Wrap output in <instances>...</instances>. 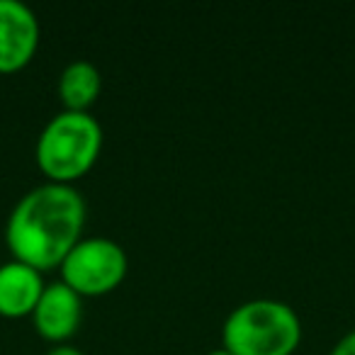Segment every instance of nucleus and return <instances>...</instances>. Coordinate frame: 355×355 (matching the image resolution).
<instances>
[{"instance_id":"1","label":"nucleus","mask_w":355,"mask_h":355,"mask_svg":"<svg viewBox=\"0 0 355 355\" xmlns=\"http://www.w3.org/2000/svg\"><path fill=\"white\" fill-rule=\"evenodd\" d=\"M83 195L73 185L46 180L17 200L6 224V243L15 261L49 270L83 239Z\"/></svg>"},{"instance_id":"2","label":"nucleus","mask_w":355,"mask_h":355,"mask_svg":"<svg viewBox=\"0 0 355 355\" xmlns=\"http://www.w3.org/2000/svg\"><path fill=\"white\" fill-rule=\"evenodd\" d=\"M302 321L287 302L256 297L234 306L222 326V343L234 355H292Z\"/></svg>"},{"instance_id":"3","label":"nucleus","mask_w":355,"mask_h":355,"mask_svg":"<svg viewBox=\"0 0 355 355\" xmlns=\"http://www.w3.org/2000/svg\"><path fill=\"white\" fill-rule=\"evenodd\" d=\"M103 148V127L90 112L61 110L37 139V163L51 183L73 185L95 166Z\"/></svg>"},{"instance_id":"4","label":"nucleus","mask_w":355,"mask_h":355,"mask_svg":"<svg viewBox=\"0 0 355 355\" xmlns=\"http://www.w3.org/2000/svg\"><path fill=\"white\" fill-rule=\"evenodd\" d=\"M61 280L80 297H95L114 290L129 268L127 251L110 236H83L61 263Z\"/></svg>"},{"instance_id":"5","label":"nucleus","mask_w":355,"mask_h":355,"mask_svg":"<svg viewBox=\"0 0 355 355\" xmlns=\"http://www.w3.org/2000/svg\"><path fill=\"white\" fill-rule=\"evenodd\" d=\"M40 35V20L27 3L0 0V73H12L30 64Z\"/></svg>"},{"instance_id":"6","label":"nucleus","mask_w":355,"mask_h":355,"mask_svg":"<svg viewBox=\"0 0 355 355\" xmlns=\"http://www.w3.org/2000/svg\"><path fill=\"white\" fill-rule=\"evenodd\" d=\"M83 319V297L64 280L49 282L32 311V321L42 338L66 343Z\"/></svg>"},{"instance_id":"7","label":"nucleus","mask_w":355,"mask_h":355,"mask_svg":"<svg viewBox=\"0 0 355 355\" xmlns=\"http://www.w3.org/2000/svg\"><path fill=\"white\" fill-rule=\"evenodd\" d=\"M46 282L42 270L22 261H8L0 266V316H25L35 311Z\"/></svg>"},{"instance_id":"8","label":"nucleus","mask_w":355,"mask_h":355,"mask_svg":"<svg viewBox=\"0 0 355 355\" xmlns=\"http://www.w3.org/2000/svg\"><path fill=\"white\" fill-rule=\"evenodd\" d=\"M103 90V73L88 59H76L64 66L59 76V98L64 100L66 110L88 112L90 105L98 100Z\"/></svg>"},{"instance_id":"9","label":"nucleus","mask_w":355,"mask_h":355,"mask_svg":"<svg viewBox=\"0 0 355 355\" xmlns=\"http://www.w3.org/2000/svg\"><path fill=\"white\" fill-rule=\"evenodd\" d=\"M329 355H355V329L343 334L329 350Z\"/></svg>"},{"instance_id":"10","label":"nucleus","mask_w":355,"mask_h":355,"mask_svg":"<svg viewBox=\"0 0 355 355\" xmlns=\"http://www.w3.org/2000/svg\"><path fill=\"white\" fill-rule=\"evenodd\" d=\"M46 355H85L80 348H76V345L71 343H56L51 345L49 350H46Z\"/></svg>"},{"instance_id":"11","label":"nucleus","mask_w":355,"mask_h":355,"mask_svg":"<svg viewBox=\"0 0 355 355\" xmlns=\"http://www.w3.org/2000/svg\"><path fill=\"white\" fill-rule=\"evenodd\" d=\"M205 355H234V353H229V350H227V348H224V345H222V348L207 350V353H205Z\"/></svg>"}]
</instances>
